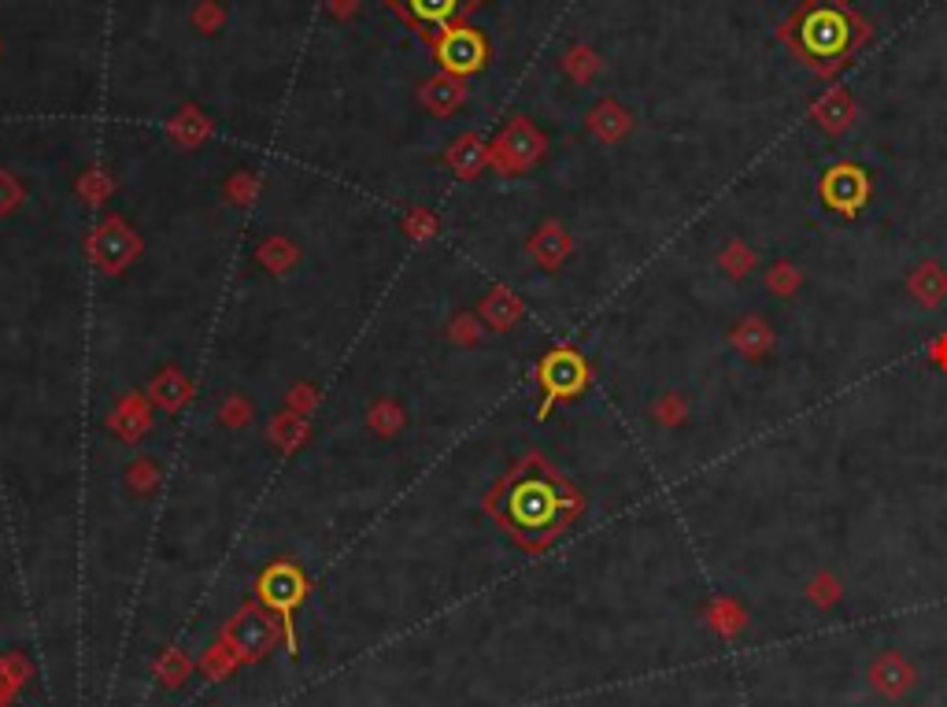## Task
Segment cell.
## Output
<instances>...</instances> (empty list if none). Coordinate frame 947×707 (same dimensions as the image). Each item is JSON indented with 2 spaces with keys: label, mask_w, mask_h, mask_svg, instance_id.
I'll return each mask as SVG.
<instances>
[{
  "label": "cell",
  "mask_w": 947,
  "mask_h": 707,
  "mask_svg": "<svg viewBox=\"0 0 947 707\" xmlns=\"http://www.w3.org/2000/svg\"><path fill=\"white\" fill-rule=\"evenodd\" d=\"M596 127L604 130V138H622V133L629 130V116L618 104H604L600 111H596Z\"/></svg>",
  "instance_id": "obj_10"
},
{
  "label": "cell",
  "mask_w": 947,
  "mask_h": 707,
  "mask_svg": "<svg viewBox=\"0 0 947 707\" xmlns=\"http://www.w3.org/2000/svg\"><path fill=\"white\" fill-rule=\"evenodd\" d=\"M866 193H870V178H866L863 167H855V163L829 167L826 178H821V197H826L829 205L840 208V211L863 208Z\"/></svg>",
  "instance_id": "obj_2"
},
{
  "label": "cell",
  "mask_w": 947,
  "mask_h": 707,
  "mask_svg": "<svg viewBox=\"0 0 947 707\" xmlns=\"http://www.w3.org/2000/svg\"><path fill=\"white\" fill-rule=\"evenodd\" d=\"M718 267L721 271H726L729 278H744L755 267V252H751V245H744L740 238H732L726 249H721V256H718Z\"/></svg>",
  "instance_id": "obj_9"
},
{
  "label": "cell",
  "mask_w": 947,
  "mask_h": 707,
  "mask_svg": "<svg viewBox=\"0 0 947 707\" xmlns=\"http://www.w3.org/2000/svg\"><path fill=\"white\" fill-rule=\"evenodd\" d=\"M556 492H551L545 481H526L522 489L515 492V519L522 526H548L551 519H556Z\"/></svg>",
  "instance_id": "obj_5"
},
{
  "label": "cell",
  "mask_w": 947,
  "mask_h": 707,
  "mask_svg": "<svg viewBox=\"0 0 947 707\" xmlns=\"http://www.w3.org/2000/svg\"><path fill=\"white\" fill-rule=\"evenodd\" d=\"M855 116H859V111H855V100L848 89H840V86H829L826 93L810 104V119H815L829 138H840V133L855 122Z\"/></svg>",
  "instance_id": "obj_4"
},
{
  "label": "cell",
  "mask_w": 947,
  "mask_h": 707,
  "mask_svg": "<svg viewBox=\"0 0 947 707\" xmlns=\"http://www.w3.org/2000/svg\"><path fill=\"white\" fill-rule=\"evenodd\" d=\"M437 56H441V63L448 71L470 74L485 63V41H481V33H474V30H448L441 44H437Z\"/></svg>",
  "instance_id": "obj_3"
},
{
  "label": "cell",
  "mask_w": 947,
  "mask_h": 707,
  "mask_svg": "<svg viewBox=\"0 0 947 707\" xmlns=\"http://www.w3.org/2000/svg\"><path fill=\"white\" fill-rule=\"evenodd\" d=\"M729 345L744 359H762L766 352L774 349V330H770V322H766L762 316H744V319L732 322Z\"/></svg>",
  "instance_id": "obj_6"
},
{
  "label": "cell",
  "mask_w": 947,
  "mask_h": 707,
  "mask_svg": "<svg viewBox=\"0 0 947 707\" xmlns=\"http://www.w3.org/2000/svg\"><path fill=\"white\" fill-rule=\"evenodd\" d=\"M411 8L419 11L422 19L437 22V19H448V16H452L456 0H411Z\"/></svg>",
  "instance_id": "obj_12"
},
{
  "label": "cell",
  "mask_w": 947,
  "mask_h": 707,
  "mask_svg": "<svg viewBox=\"0 0 947 707\" xmlns=\"http://www.w3.org/2000/svg\"><path fill=\"white\" fill-rule=\"evenodd\" d=\"M570 67L585 78L589 71H596V56H592L589 49H574V52H570Z\"/></svg>",
  "instance_id": "obj_13"
},
{
  "label": "cell",
  "mask_w": 947,
  "mask_h": 707,
  "mask_svg": "<svg viewBox=\"0 0 947 707\" xmlns=\"http://www.w3.org/2000/svg\"><path fill=\"white\" fill-rule=\"evenodd\" d=\"M766 282H770L781 297H788V293H793V289L799 286V271H796L793 263H777V267H770V275H766Z\"/></svg>",
  "instance_id": "obj_11"
},
{
  "label": "cell",
  "mask_w": 947,
  "mask_h": 707,
  "mask_svg": "<svg viewBox=\"0 0 947 707\" xmlns=\"http://www.w3.org/2000/svg\"><path fill=\"white\" fill-rule=\"evenodd\" d=\"M907 293L915 297V305L921 308H940L947 300V271L937 260L918 263L907 278Z\"/></svg>",
  "instance_id": "obj_7"
},
{
  "label": "cell",
  "mask_w": 947,
  "mask_h": 707,
  "mask_svg": "<svg viewBox=\"0 0 947 707\" xmlns=\"http://www.w3.org/2000/svg\"><path fill=\"white\" fill-rule=\"evenodd\" d=\"M545 381L551 386V392H574L585 381V367L578 356L570 352H556L545 364Z\"/></svg>",
  "instance_id": "obj_8"
},
{
  "label": "cell",
  "mask_w": 947,
  "mask_h": 707,
  "mask_svg": "<svg viewBox=\"0 0 947 707\" xmlns=\"http://www.w3.org/2000/svg\"><path fill=\"white\" fill-rule=\"evenodd\" d=\"M781 38L793 41L804 63L829 74L840 63H848V56L863 41H870V27L844 0H804V8L781 30Z\"/></svg>",
  "instance_id": "obj_1"
}]
</instances>
